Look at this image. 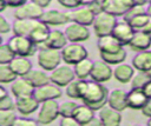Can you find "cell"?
<instances>
[{
	"instance_id": "cell-4",
	"label": "cell",
	"mask_w": 151,
	"mask_h": 126,
	"mask_svg": "<svg viewBox=\"0 0 151 126\" xmlns=\"http://www.w3.org/2000/svg\"><path fill=\"white\" fill-rule=\"evenodd\" d=\"M60 52H61L63 61L71 66L76 65L83 59L88 58V52L86 47L83 46L80 42H70Z\"/></svg>"
},
{
	"instance_id": "cell-35",
	"label": "cell",
	"mask_w": 151,
	"mask_h": 126,
	"mask_svg": "<svg viewBox=\"0 0 151 126\" xmlns=\"http://www.w3.org/2000/svg\"><path fill=\"white\" fill-rule=\"evenodd\" d=\"M151 81V75L147 72L137 71L131 80V88H144L147 82Z\"/></svg>"
},
{
	"instance_id": "cell-59",
	"label": "cell",
	"mask_w": 151,
	"mask_h": 126,
	"mask_svg": "<svg viewBox=\"0 0 151 126\" xmlns=\"http://www.w3.org/2000/svg\"><path fill=\"white\" fill-rule=\"evenodd\" d=\"M147 1H149V4H150V2H151V0H147Z\"/></svg>"
},
{
	"instance_id": "cell-10",
	"label": "cell",
	"mask_w": 151,
	"mask_h": 126,
	"mask_svg": "<svg viewBox=\"0 0 151 126\" xmlns=\"http://www.w3.org/2000/svg\"><path fill=\"white\" fill-rule=\"evenodd\" d=\"M113 75V69L111 68V65L104 61L103 59L97 60L93 62L92 72H91V80H94L97 82H106L109 81Z\"/></svg>"
},
{
	"instance_id": "cell-54",
	"label": "cell",
	"mask_w": 151,
	"mask_h": 126,
	"mask_svg": "<svg viewBox=\"0 0 151 126\" xmlns=\"http://www.w3.org/2000/svg\"><path fill=\"white\" fill-rule=\"evenodd\" d=\"M6 7H8V4L6 0H0V12H4L6 9Z\"/></svg>"
},
{
	"instance_id": "cell-24",
	"label": "cell",
	"mask_w": 151,
	"mask_h": 126,
	"mask_svg": "<svg viewBox=\"0 0 151 126\" xmlns=\"http://www.w3.org/2000/svg\"><path fill=\"white\" fill-rule=\"evenodd\" d=\"M134 73H136V68L132 65L124 64V62H122L119 65H116V67L113 69V77L120 84L131 82Z\"/></svg>"
},
{
	"instance_id": "cell-32",
	"label": "cell",
	"mask_w": 151,
	"mask_h": 126,
	"mask_svg": "<svg viewBox=\"0 0 151 126\" xmlns=\"http://www.w3.org/2000/svg\"><path fill=\"white\" fill-rule=\"evenodd\" d=\"M93 62L94 61H92L91 59L86 58V59L80 60L76 65H73L76 77L78 79H87V78H90L91 72H92V67H93Z\"/></svg>"
},
{
	"instance_id": "cell-5",
	"label": "cell",
	"mask_w": 151,
	"mask_h": 126,
	"mask_svg": "<svg viewBox=\"0 0 151 126\" xmlns=\"http://www.w3.org/2000/svg\"><path fill=\"white\" fill-rule=\"evenodd\" d=\"M63 61L61 52L54 48H39L38 52V65L45 71H53Z\"/></svg>"
},
{
	"instance_id": "cell-56",
	"label": "cell",
	"mask_w": 151,
	"mask_h": 126,
	"mask_svg": "<svg viewBox=\"0 0 151 126\" xmlns=\"http://www.w3.org/2000/svg\"><path fill=\"white\" fill-rule=\"evenodd\" d=\"M146 13L151 16V2H150V4L147 5V7H146Z\"/></svg>"
},
{
	"instance_id": "cell-53",
	"label": "cell",
	"mask_w": 151,
	"mask_h": 126,
	"mask_svg": "<svg viewBox=\"0 0 151 126\" xmlns=\"http://www.w3.org/2000/svg\"><path fill=\"white\" fill-rule=\"evenodd\" d=\"M80 6H90L92 2H94L96 0H78Z\"/></svg>"
},
{
	"instance_id": "cell-44",
	"label": "cell",
	"mask_w": 151,
	"mask_h": 126,
	"mask_svg": "<svg viewBox=\"0 0 151 126\" xmlns=\"http://www.w3.org/2000/svg\"><path fill=\"white\" fill-rule=\"evenodd\" d=\"M59 124H60V126H78L79 125L73 115H71V117H61Z\"/></svg>"
},
{
	"instance_id": "cell-37",
	"label": "cell",
	"mask_w": 151,
	"mask_h": 126,
	"mask_svg": "<svg viewBox=\"0 0 151 126\" xmlns=\"http://www.w3.org/2000/svg\"><path fill=\"white\" fill-rule=\"evenodd\" d=\"M15 58V53L8 44L0 45V64H9Z\"/></svg>"
},
{
	"instance_id": "cell-55",
	"label": "cell",
	"mask_w": 151,
	"mask_h": 126,
	"mask_svg": "<svg viewBox=\"0 0 151 126\" xmlns=\"http://www.w3.org/2000/svg\"><path fill=\"white\" fill-rule=\"evenodd\" d=\"M134 5H140V6H145L146 4H149L147 0H132Z\"/></svg>"
},
{
	"instance_id": "cell-43",
	"label": "cell",
	"mask_w": 151,
	"mask_h": 126,
	"mask_svg": "<svg viewBox=\"0 0 151 126\" xmlns=\"http://www.w3.org/2000/svg\"><path fill=\"white\" fill-rule=\"evenodd\" d=\"M9 31H12V25L4 15H0V33L6 34Z\"/></svg>"
},
{
	"instance_id": "cell-41",
	"label": "cell",
	"mask_w": 151,
	"mask_h": 126,
	"mask_svg": "<svg viewBox=\"0 0 151 126\" xmlns=\"http://www.w3.org/2000/svg\"><path fill=\"white\" fill-rule=\"evenodd\" d=\"M0 110H17V102L13 100L9 94L2 99H0Z\"/></svg>"
},
{
	"instance_id": "cell-14",
	"label": "cell",
	"mask_w": 151,
	"mask_h": 126,
	"mask_svg": "<svg viewBox=\"0 0 151 126\" xmlns=\"http://www.w3.org/2000/svg\"><path fill=\"white\" fill-rule=\"evenodd\" d=\"M134 33H136V31H134V29L132 28V26H131L127 21H125V20L118 21V22L116 24L113 31H112V35L116 37V38L120 41V44H122L123 46L130 44V41H131V39L133 38Z\"/></svg>"
},
{
	"instance_id": "cell-40",
	"label": "cell",
	"mask_w": 151,
	"mask_h": 126,
	"mask_svg": "<svg viewBox=\"0 0 151 126\" xmlns=\"http://www.w3.org/2000/svg\"><path fill=\"white\" fill-rule=\"evenodd\" d=\"M146 13V7L145 6H140V5H133L124 15H123V20L125 21H130L131 19H133L137 15L144 14Z\"/></svg>"
},
{
	"instance_id": "cell-13",
	"label": "cell",
	"mask_w": 151,
	"mask_h": 126,
	"mask_svg": "<svg viewBox=\"0 0 151 126\" xmlns=\"http://www.w3.org/2000/svg\"><path fill=\"white\" fill-rule=\"evenodd\" d=\"M104 11L116 16H123L134 4L132 0H103Z\"/></svg>"
},
{
	"instance_id": "cell-30",
	"label": "cell",
	"mask_w": 151,
	"mask_h": 126,
	"mask_svg": "<svg viewBox=\"0 0 151 126\" xmlns=\"http://www.w3.org/2000/svg\"><path fill=\"white\" fill-rule=\"evenodd\" d=\"M26 80L32 84L35 88L37 87H40V86H44L48 82H51V79H50V75L45 72V69H31L26 75H25Z\"/></svg>"
},
{
	"instance_id": "cell-25",
	"label": "cell",
	"mask_w": 151,
	"mask_h": 126,
	"mask_svg": "<svg viewBox=\"0 0 151 126\" xmlns=\"http://www.w3.org/2000/svg\"><path fill=\"white\" fill-rule=\"evenodd\" d=\"M127 46L132 51H136V52L146 51L151 46V38L147 33H145L143 31H137Z\"/></svg>"
},
{
	"instance_id": "cell-26",
	"label": "cell",
	"mask_w": 151,
	"mask_h": 126,
	"mask_svg": "<svg viewBox=\"0 0 151 126\" xmlns=\"http://www.w3.org/2000/svg\"><path fill=\"white\" fill-rule=\"evenodd\" d=\"M86 84H87V80L86 79H74L73 81H71L66 88H65V93L68 98L71 99H80L83 98V94L85 92V88H86Z\"/></svg>"
},
{
	"instance_id": "cell-45",
	"label": "cell",
	"mask_w": 151,
	"mask_h": 126,
	"mask_svg": "<svg viewBox=\"0 0 151 126\" xmlns=\"http://www.w3.org/2000/svg\"><path fill=\"white\" fill-rule=\"evenodd\" d=\"M57 1H58L63 7L70 8V9H74V8H77V7L80 6V4H79L78 0H57Z\"/></svg>"
},
{
	"instance_id": "cell-8",
	"label": "cell",
	"mask_w": 151,
	"mask_h": 126,
	"mask_svg": "<svg viewBox=\"0 0 151 126\" xmlns=\"http://www.w3.org/2000/svg\"><path fill=\"white\" fill-rule=\"evenodd\" d=\"M44 7L40 5L33 2V1H27L22 6L18 7L14 11V18L15 19H29V20H40L41 16L44 15Z\"/></svg>"
},
{
	"instance_id": "cell-38",
	"label": "cell",
	"mask_w": 151,
	"mask_h": 126,
	"mask_svg": "<svg viewBox=\"0 0 151 126\" xmlns=\"http://www.w3.org/2000/svg\"><path fill=\"white\" fill-rule=\"evenodd\" d=\"M150 15L147 14V13H144V14H140V15H137V16H134L133 19H131L130 21H127L131 26H132V28L137 32V31H142L144 27H145V25L149 22V20H150Z\"/></svg>"
},
{
	"instance_id": "cell-20",
	"label": "cell",
	"mask_w": 151,
	"mask_h": 126,
	"mask_svg": "<svg viewBox=\"0 0 151 126\" xmlns=\"http://www.w3.org/2000/svg\"><path fill=\"white\" fill-rule=\"evenodd\" d=\"M97 46H98L99 53H114V52H119L120 49L124 48V46L120 44V41L112 34L98 38Z\"/></svg>"
},
{
	"instance_id": "cell-48",
	"label": "cell",
	"mask_w": 151,
	"mask_h": 126,
	"mask_svg": "<svg viewBox=\"0 0 151 126\" xmlns=\"http://www.w3.org/2000/svg\"><path fill=\"white\" fill-rule=\"evenodd\" d=\"M6 1L8 4V7H14V8H18L27 2V0H6Z\"/></svg>"
},
{
	"instance_id": "cell-31",
	"label": "cell",
	"mask_w": 151,
	"mask_h": 126,
	"mask_svg": "<svg viewBox=\"0 0 151 126\" xmlns=\"http://www.w3.org/2000/svg\"><path fill=\"white\" fill-rule=\"evenodd\" d=\"M37 20H29V19H15L12 24V32L15 35H22L28 37L34 24Z\"/></svg>"
},
{
	"instance_id": "cell-16",
	"label": "cell",
	"mask_w": 151,
	"mask_h": 126,
	"mask_svg": "<svg viewBox=\"0 0 151 126\" xmlns=\"http://www.w3.org/2000/svg\"><path fill=\"white\" fill-rule=\"evenodd\" d=\"M40 20H42L50 26H61L66 25L67 22H71V16L70 13H65L58 9H47L44 12V15Z\"/></svg>"
},
{
	"instance_id": "cell-49",
	"label": "cell",
	"mask_w": 151,
	"mask_h": 126,
	"mask_svg": "<svg viewBox=\"0 0 151 126\" xmlns=\"http://www.w3.org/2000/svg\"><path fill=\"white\" fill-rule=\"evenodd\" d=\"M31 1H33V2H35V4H38V5H40L41 7H47L50 4H51V1L52 0H31Z\"/></svg>"
},
{
	"instance_id": "cell-47",
	"label": "cell",
	"mask_w": 151,
	"mask_h": 126,
	"mask_svg": "<svg viewBox=\"0 0 151 126\" xmlns=\"http://www.w3.org/2000/svg\"><path fill=\"white\" fill-rule=\"evenodd\" d=\"M142 113H143V115H145V117H147V118L151 117V98L147 99L146 104H145L144 107L142 108Z\"/></svg>"
},
{
	"instance_id": "cell-2",
	"label": "cell",
	"mask_w": 151,
	"mask_h": 126,
	"mask_svg": "<svg viewBox=\"0 0 151 126\" xmlns=\"http://www.w3.org/2000/svg\"><path fill=\"white\" fill-rule=\"evenodd\" d=\"M7 44L11 46L15 55H20V57L29 58L34 55L37 51H39V47L31 40L29 37H22V35L14 34L12 38H9Z\"/></svg>"
},
{
	"instance_id": "cell-39",
	"label": "cell",
	"mask_w": 151,
	"mask_h": 126,
	"mask_svg": "<svg viewBox=\"0 0 151 126\" xmlns=\"http://www.w3.org/2000/svg\"><path fill=\"white\" fill-rule=\"evenodd\" d=\"M78 107V104L73 100H67V101H63L61 104H59V112H60V117H71L73 115L76 108Z\"/></svg>"
},
{
	"instance_id": "cell-11",
	"label": "cell",
	"mask_w": 151,
	"mask_h": 126,
	"mask_svg": "<svg viewBox=\"0 0 151 126\" xmlns=\"http://www.w3.org/2000/svg\"><path fill=\"white\" fill-rule=\"evenodd\" d=\"M63 94L60 86L53 84V82H48L44 86L37 87L34 89V97L39 102L46 101V100H52V99H58L60 98Z\"/></svg>"
},
{
	"instance_id": "cell-46",
	"label": "cell",
	"mask_w": 151,
	"mask_h": 126,
	"mask_svg": "<svg viewBox=\"0 0 151 126\" xmlns=\"http://www.w3.org/2000/svg\"><path fill=\"white\" fill-rule=\"evenodd\" d=\"M91 11L94 13V14H99L104 11V5H103V0H96L94 2H92L90 6Z\"/></svg>"
},
{
	"instance_id": "cell-22",
	"label": "cell",
	"mask_w": 151,
	"mask_h": 126,
	"mask_svg": "<svg viewBox=\"0 0 151 126\" xmlns=\"http://www.w3.org/2000/svg\"><path fill=\"white\" fill-rule=\"evenodd\" d=\"M149 97L144 92L143 88H131L127 92V106L129 108L142 111L144 105L146 104Z\"/></svg>"
},
{
	"instance_id": "cell-7",
	"label": "cell",
	"mask_w": 151,
	"mask_h": 126,
	"mask_svg": "<svg viewBox=\"0 0 151 126\" xmlns=\"http://www.w3.org/2000/svg\"><path fill=\"white\" fill-rule=\"evenodd\" d=\"M76 78L77 77L74 73V68H72L71 65H68V64L59 65L53 71H51V74H50L51 82H53L60 87H66Z\"/></svg>"
},
{
	"instance_id": "cell-34",
	"label": "cell",
	"mask_w": 151,
	"mask_h": 126,
	"mask_svg": "<svg viewBox=\"0 0 151 126\" xmlns=\"http://www.w3.org/2000/svg\"><path fill=\"white\" fill-rule=\"evenodd\" d=\"M18 75L12 69L9 64H0V82L1 84H12Z\"/></svg>"
},
{
	"instance_id": "cell-60",
	"label": "cell",
	"mask_w": 151,
	"mask_h": 126,
	"mask_svg": "<svg viewBox=\"0 0 151 126\" xmlns=\"http://www.w3.org/2000/svg\"><path fill=\"white\" fill-rule=\"evenodd\" d=\"M149 35H150V38H151V33H150V34H149Z\"/></svg>"
},
{
	"instance_id": "cell-23",
	"label": "cell",
	"mask_w": 151,
	"mask_h": 126,
	"mask_svg": "<svg viewBox=\"0 0 151 126\" xmlns=\"http://www.w3.org/2000/svg\"><path fill=\"white\" fill-rule=\"evenodd\" d=\"M15 102H17V111L21 115H31L40 107V102L35 99L34 95L15 99Z\"/></svg>"
},
{
	"instance_id": "cell-1",
	"label": "cell",
	"mask_w": 151,
	"mask_h": 126,
	"mask_svg": "<svg viewBox=\"0 0 151 126\" xmlns=\"http://www.w3.org/2000/svg\"><path fill=\"white\" fill-rule=\"evenodd\" d=\"M109 93H110L109 89L101 82H97L94 80L91 81L87 80L86 88L81 100L84 104H86L94 111H99L105 105H107Z\"/></svg>"
},
{
	"instance_id": "cell-21",
	"label": "cell",
	"mask_w": 151,
	"mask_h": 126,
	"mask_svg": "<svg viewBox=\"0 0 151 126\" xmlns=\"http://www.w3.org/2000/svg\"><path fill=\"white\" fill-rule=\"evenodd\" d=\"M107 105L111 106L112 108L123 112L125 111L127 106V93L120 88H114L109 93V99H107Z\"/></svg>"
},
{
	"instance_id": "cell-18",
	"label": "cell",
	"mask_w": 151,
	"mask_h": 126,
	"mask_svg": "<svg viewBox=\"0 0 151 126\" xmlns=\"http://www.w3.org/2000/svg\"><path fill=\"white\" fill-rule=\"evenodd\" d=\"M98 117L104 126H118L122 122V112L105 105L98 111Z\"/></svg>"
},
{
	"instance_id": "cell-50",
	"label": "cell",
	"mask_w": 151,
	"mask_h": 126,
	"mask_svg": "<svg viewBox=\"0 0 151 126\" xmlns=\"http://www.w3.org/2000/svg\"><path fill=\"white\" fill-rule=\"evenodd\" d=\"M143 89H144V92L146 93V95H147L149 98H151V81H150V82H147V84H146V86H145Z\"/></svg>"
},
{
	"instance_id": "cell-42",
	"label": "cell",
	"mask_w": 151,
	"mask_h": 126,
	"mask_svg": "<svg viewBox=\"0 0 151 126\" xmlns=\"http://www.w3.org/2000/svg\"><path fill=\"white\" fill-rule=\"evenodd\" d=\"M39 122L38 120L35 119H29V118H25V117H21V118H17V120L14 121V125L13 126H37Z\"/></svg>"
},
{
	"instance_id": "cell-36",
	"label": "cell",
	"mask_w": 151,
	"mask_h": 126,
	"mask_svg": "<svg viewBox=\"0 0 151 126\" xmlns=\"http://www.w3.org/2000/svg\"><path fill=\"white\" fill-rule=\"evenodd\" d=\"M17 118L14 110H0V126H13Z\"/></svg>"
},
{
	"instance_id": "cell-29",
	"label": "cell",
	"mask_w": 151,
	"mask_h": 126,
	"mask_svg": "<svg viewBox=\"0 0 151 126\" xmlns=\"http://www.w3.org/2000/svg\"><path fill=\"white\" fill-rule=\"evenodd\" d=\"M12 69L15 72L18 77H25L32 69V62L27 57L15 55V58L9 62Z\"/></svg>"
},
{
	"instance_id": "cell-57",
	"label": "cell",
	"mask_w": 151,
	"mask_h": 126,
	"mask_svg": "<svg viewBox=\"0 0 151 126\" xmlns=\"http://www.w3.org/2000/svg\"><path fill=\"white\" fill-rule=\"evenodd\" d=\"M147 125H150L151 126V117L149 118V120H147Z\"/></svg>"
},
{
	"instance_id": "cell-28",
	"label": "cell",
	"mask_w": 151,
	"mask_h": 126,
	"mask_svg": "<svg viewBox=\"0 0 151 126\" xmlns=\"http://www.w3.org/2000/svg\"><path fill=\"white\" fill-rule=\"evenodd\" d=\"M94 112L96 111L93 108H91L86 104H83V105H78V107L76 108V111L73 113V117L76 118V120L78 121L79 125L88 126L90 121L96 117Z\"/></svg>"
},
{
	"instance_id": "cell-58",
	"label": "cell",
	"mask_w": 151,
	"mask_h": 126,
	"mask_svg": "<svg viewBox=\"0 0 151 126\" xmlns=\"http://www.w3.org/2000/svg\"><path fill=\"white\" fill-rule=\"evenodd\" d=\"M147 73H149V74H150V75H151V69H150V71H149V72H147Z\"/></svg>"
},
{
	"instance_id": "cell-6",
	"label": "cell",
	"mask_w": 151,
	"mask_h": 126,
	"mask_svg": "<svg viewBox=\"0 0 151 126\" xmlns=\"http://www.w3.org/2000/svg\"><path fill=\"white\" fill-rule=\"evenodd\" d=\"M58 117H60V112L57 99L40 102V107L38 110V115H37V120L40 125L52 124Z\"/></svg>"
},
{
	"instance_id": "cell-15",
	"label": "cell",
	"mask_w": 151,
	"mask_h": 126,
	"mask_svg": "<svg viewBox=\"0 0 151 126\" xmlns=\"http://www.w3.org/2000/svg\"><path fill=\"white\" fill-rule=\"evenodd\" d=\"M70 16H71V22H78L85 26H92L96 14L91 11V8L88 6H81V7H77L74 8L72 12H70Z\"/></svg>"
},
{
	"instance_id": "cell-12",
	"label": "cell",
	"mask_w": 151,
	"mask_h": 126,
	"mask_svg": "<svg viewBox=\"0 0 151 126\" xmlns=\"http://www.w3.org/2000/svg\"><path fill=\"white\" fill-rule=\"evenodd\" d=\"M35 87L29 84L25 77H18L11 85V92L15 99L31 97L34 94Z\"/></svg>"
},
{
	"instance_id": "cell-19",
	"label": "cell",
	"mask_w": 151,
	"mask_h": 126,
	"mask_svg": "<svg viewBox=\"0 0 151 126\" xmlns=\"http://www.w3.org/2000/svg\"><path fill=\"white\" fill-rule=\"evenodd\" d=\"M67 44H68V39H67L65 32L60 31V29H54V31H51L47 40L39 48L47 47V48H54V49L61 51Z\"/></svg>"
},
{
	"instance_id": "cell-3",
	"label": "cell",
	"mask_w": 151,
	"mask_h": 126,
	"mask_svg": "<svg viewBox=\"0 0 151 126\" xmlns=\"http://www.w3.org/2000/svg\"><path fill=\"white\" fill-rule=\"evenodd\" d=\"M117 22L118 21H117V16L116 15L103 11L101 13L96 14L94 21L92 24L93 32L98 38L112 34V31H113V28H114Z\"/></svg>"
},
{
	"instance_id": "cell-9",
	"label": "cell",
	"mask_w": 151,
	"mask_h": 126,
	"mask_svg": "<svg viewBox=\"0 0 151 126\" xmlns=\"http://www.w3.org/2000/svg\"><path fill=\"white\" fill-rule=\"evenodd\" d=\"M64 32L68 39V42H83L88 40L91 35V32L87 26L73 21L66 26Z\"/></svg>"
},
{
	"instance_id": "cell-51",
	"label": "cell",
	"mask_w": 151,
	"mask_h": 126,
	"mask_svg": "<svg viewBox=\"0 0 151 126\" xmlns=\"http://www.w3.org/2000/svg\"><path fill=\"white\" fill-rule=\"evenodd\" d=\"M8 95V92H7V89L1 85L0 86V99H2V98H5V97H7Z\"/></svg>"
},
{
	"instance_id": "cell-17",
	"label": "cell",
	"mask_w": 151,
	"mask_h": 126,
	"mask_svg": "<svg viewBox=\"0 0 151 126\" xmlns=\"http://www.w3.org/2000/svg\"><path fill=\"white\" fill-rule=\"evenodd\" d=\"M48 26L50 25H47L42 20H37L35 21V24H34V26H33V28H32V31H31V33H29L28 37L31 38V40L38 47H40L41 45H44L45 41L47 40V38H48V35L51 33Z\"/></svg>"
},
{
	"instance_id": "cell-33",
	"label": "cell",
	"mask_w": 151,
	"mask_h": 126,
	"mask_svg": "<svg viewBox=\"0 0 151 126\" xmlns=\"http://www.w3.org/2000/svg\"><path fill=\"white\" fill-rule=\"evenodd\" d=\"M126 51L123 48L119 52H114V53H100V59H103L104 61H106L110 65H119L122 62H124V60L126 59Z\"/></svg>"
},
{
	"instance_id": "cell-52",
	"label": "cell",
	"mask_w": 151,
	"mask_h": 126,
	"mask_svg": "<svg viewBox=\"0 0 151 126\" xmlns=\"http://www.w3.org/2000/svg\"><path fill=\"white\" fill-rule=\"evenodd\" d=\"M142 31H143V32H145V33H147V34H150V33H151V18H150L149 22L145 25V27H144Z\"/></svg>"
},
{
	"instance_id": "cell-27",
	"label": "cell",
	"mask_w": 151,
	"mask_h": 126,
	"mask_svg": "<svg viewBox=\"0 0 151 126\" xmlns=\"http://www.w3.org/2000/svg\"><path fill=\"white\" fill-rule=\"evenodd\" d=\"M132 66L136 71L149 72L151 69V51H142L138 52L132 59Z\"/></svg>"
}]
</instances>
